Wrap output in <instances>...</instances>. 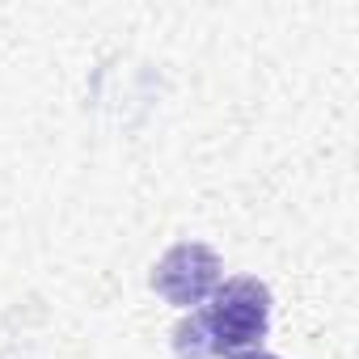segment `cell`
<instances>
[{
    "mask_svg": "<svg viewBox=\"0 0 359 359\" xmlns=\"http://www.w3.org/2000/svg\"><path fill=\"white\" fill-rule=\"evenodd\" d=\"M220 275H224V266H220V254L212 245H203V241H177V245H169L161 254V262L152 266L148 283L169 304L195 309V304H203L220 287Z\"/></svg>",
    "mask_w": 359,
    "mask_h": 359,
    "instance_id": "7a4b0ae2",
    "label": "cell"
},
{
    "mask_svg": "<svg viewBox=\"0 0 359 359\" xmlns=\"http://www.w3.org/2000/svg\"><path fill=\"white\" fill-rule=\"evenodd\" d=\"M233 359H275V355H271V351H262V346H258V351H241V355H233Z\"/></svg>",
    "mask_w": 359,
    "mask_h": 359,
    "instance_id": "3957f363",
    "label": "cell"
},
{
    "mask_svg": "<svg viewBox=\"0 0 359 359\" xmlns=\"http://www.w3.org/2000/svg\"><path fill=\"white\" fill-rule=\"evenodd\" d=\"M208 309H191L177 321L173 351L182 359H233L241 351H258L271 330V287L241 275L220 283Z\"/></svg>",
    "mask_w": 359,
    "mask_h": 359,
    "instance_id": "6da1fadb",
    "label": "cell"
}]
</instances>
